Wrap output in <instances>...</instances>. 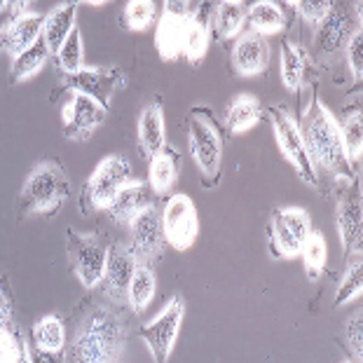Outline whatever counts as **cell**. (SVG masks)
Instances as JSON below:
<instances>
[{"label": "cell", "instance_id": "6da1fadb", "mask_svg": "<svg viewBox=\"0 0 363 363\" xmlns=\"http://www.w3.org/2000/svg\"><path fill=\"white\" fill-rule=\"evenodd\" d=\"M300 134L307 150V157L314 164V169L333 174L335 179H342L347 183H357V172L350 164L342 148V136H340V122L335 115L321 104L319 96H312L310 106L305 108L303 120H300Z\"/></svg>", "mask_w": 363, "mask_h": 363}, {"label": "cell", "instance_id": "7a4b0ae2", "mask_svg": "<svg viewBox=\"0 0 363 363\" xmlns=\"http://www.w3.org/2000/svg\"><path fill=\"white\" fill-rule=\"evenodd\" d=\"M127 347V326L111 307H94L80 321L66 350V363H120Z\"/></svg>", "mask_w": 363, "mask_h": 363}, {"label": "cell", "instance_id": "3957f363", "mask_svg": "<svg viewBox=\"0 0 363 363\" xmlns=\"http://www.w3.org/2000/svg\"><path fill=\"white\" fill-rule=\"evenodd\" d=\"M71 195V181L59 162H40L30 169L19 192L17 208L21 216H48L59 211Z\"/></svg>", "mask_w": 363, "mask_h": 363}, {"label": "cell", "instance_id": "277c9868", "mask_svg": "<svg viewBox=\"0 0 363 363\" xmlns=\"http://www.w3.org/2000/svg\"><path fill=\"white\" fill-rule=\"evenodd\" d=\"M190 155L202 174L204 188H216L223 169V136L211 108H192L188 118Z\"/></svg>", "mask_w": 363, "mask_h": 363}, {"label": "cell", "instance_id": "5b68a950", "mask_svg": "<svg viewBox=\"0 0 363 363\" xmlns=\"http://www.w3.org/2000/svg\"><path fill=\"white\" fill-rule=\"evenodd\" d=\"M131 176H134V167L125 155L115 152V155L104 157L82 188L84 204L89 208H104L106 211L113 199L118 197V192L131 181Z\"/></svg>", "mask_w": 363, "mask_h": 363}, {"label": "cell", "instance_id": "8992f818", "mask_svg": "<svg viewBox=\"0 0 363 363\" xmlns=\"http://www.w3.org/2000/svg\"><path fill=\"white\" fill-rule=\"evenodd\" d=\"M269 120H272V131L281 155L291 162V167L296 169L298 176L307 185L319 188V176H316V169L310 162V157H307L303 134H300L298 120L293 118V113L286 106H272L269 108Z\"/></svg>", "mask_w": 363, "mask_h": 363}, {"label": "cell", "instance_id": "52a82bcc", "mask_svg": "<svg viewBox=\"0 0 363 363\" xmlns=\"http://www.w3.org/2000/svg\"><path fill=\"white\" fill-rule=\"evenodd\" d=\"M183 316H185V300L183 296H174L167 300V305L162 307V312L155 319L138 328V337L145 342L155 363H167L169 357H172L174 345L181 333Z\"/></svg>", "mask_w": 363, "mask_h": 363}, {"label": "cell", "instance_id": "ba28073f", "mask_svg": "<svg viewBox=\"0 0 363 363\" xmlns=\"http://www.w3.org/2000/svg\"><path fill=\"white\" fill-rule=\"evenodd\" d=\"M68 244V258H71V267L78 281L84 289H96L101 284L106 262H108V246L104 237L99 235H84L75 233L71 228L66 233Z\"/></svg>", "mask_w": 363, "mask_h": 363}, {"label": "cell", "instance_id": "9c48e42d", "mask_svg": "<svg viewBox=\"0 0 363 363\" xmlns=\"http://www.w3.org/2000/svg\"><path fill=\"white\" fill-rule=\"evenodd\" d=\"M160 218H162V235H164L167 246H172L176 251H188L197 242L199 216L195 202L188 195L176 192V195L169 197Z\"/></svg>", "mask_w": 363, "mask_h": 363}, {"label": "cell", "instance_id": "30bf717a", "mask_svg": "<svg viewBox=\"0 0 363 363\" xmlns=\"http://www.w3.org/2000/svg\"><path fill=\"white\" fill-rule=\"evenodd\" d=\"M127 87V75L118 66H99V68H82V71L66 75L61 89H71L73 94H82L94 99L106 111H111L113 96L120 89Z\"/></svg>", "mask_w": 363, "mask_h": 363}, {"label": "cell", "instance_id": "8fae6325", "mask_svg": "<svg viewBox=\"0 0 363 363\" xmlns=\"http://www.w3.org/2000/svg\"><path fill=\"white\" fill-rule=\"evenodd\" d=\"M197 10L199 5L188 3V0L164 3V12H162L155 30V48L164 61H176L183 54L185 26L197 14Z\"/></svg>", "mask_w": 363, "mask_h": 363}, {"label": "cell", "instance_id": "7c38bea8", "mask_svg": "<svg viewBox=\"0 0 363 363\" xmlns=\"http://www.w3.org/2000/svg\"><path fill=\"white\" fill-rule=\"evenodd\" d=\"M164 235H162V218L157 208L141 213L138 218L129 225V242L125 249L136 262L143 265H152L162 253H164Z\"/></svg>", "mask_w": 363, "mask_h": 363}, {"label": "cell", "instance_id": "4fadbf2b", "mask_svg": "<svg viewBox=\"0 0 363 363\" xmlns=\"http://www.w3.org/2000/svg\"><path fill=\"white\" fill-rule=\"evenodd\" d=\"M108 118V111L96 104L94 99L82 96V94H71V99L61 108V120H64V136L71 141H84L94 131L104 125Z\"/></svg>", "mask_w": 363, "mask_h": 363}, {"label": "cell", "instance_id": "5bb4252c", "mask_svg": "<svg viewBox=\"0 0 363 363\" xmlns=\"http://www.w3.org/2000/svg\"><path fill=\"white\" fill-rule=\"evenodd\" d=\"M150 208H157V195L152 192L148 181H129L106 211L115 225L129 228L138 216L150 211Z\"/></svg>", "mask_w": 363, "mask_h": 363}, {"label": "cell", "instance_id": "9a60e30c", "mask_svg": "<svg viewBox=\"0 0 363 363\" xmlns=\"http://www.w3.org/2000/svg\"><path fill=\"white\" fill-rule=\"evenodd\" d=\"M136 260L129 256V251L125 246H111L108 249V262L101 277V284L99 289L104 291V296L115 305L127 303V289L131 281V274H134Z\"/></svg>", "mask_w": 363, "mask_h": 363}, {"label": "cell", "instance_id": "2e32d148", "mask_svg": "<svg viewBox=\"0 0 363 363\" xmlns=\"http://www.w3.org/2000/svg\"><path fill=\"white\" fill-rule=\"evenodd\" d=\"M354 33L350 14H347L345 5L333 3L330 5L328 14L323 17L319 24H316V35H314V45L316 52H319L321 59H330L335 57L350 40V35Z\"/></svg>", "mask_w": 363, "mask_h": 363}, {"label": "cell", "instance_id": "e0dca14e", "mask_svg": "<svg viewBox=\"0 0 363 363\" xmlns=\"http://www.w3.org/2000/svg\"><path fill=\"white\" fill-rule=\"evenodd\" d=\"M269 57H272V50H269L267 38L246 30L244 35H239L233 48V68L242 78H253V75L267 71Z\"/></svg>", "mask_w": 363, "mask_h": 363}, {"label": "cell", "instance_id": "ac0fdd59", "mask_svg": "<svg viewBox=\"0 0 363 363\" xmlns=\"http://www.w3.org/2000/svg\"><path fill=\"white\" fill-rule=\"evenodd\" d=\"M337 233L342 242V251L347 258L361 253L363 244V213H361V195L357 192H345L337 202Z\"/></svg>", "mask_w": 363, "mask_h": 363}, {"label": "cell", "instance_id": "d6986e66", "mask_svg": "<svg viewBox=\"0 0 363 363\" xmlns=\"http://www.w3.org/2000/svg\"><path fill=\"white\" fill-rule=\"evenodd\" d=\"M43 24L45 14L38 12H24L12 21V26L5 30L0 38V54H10L14 59L17 54L28 50L30 45H35L43 38Z\"/></svg>", "mask_w": 363, "mask_h": 363}, {"label": "cell", "instance_id": "ffe728a7", "mask_svg": "<svg viewBox=\"0 0 363 363\" xmlns=\"http://www.w3.org/2000/svg\"><path fill=\"white\" fill-rule=\"evenodd\" d=\"M167 145V131H164V108L162 101L155 99L143 108L138 115V148L143 157L152 160L157 152Z\"/></svg>", "mask_w": 363, "mask_h": 363}, {"label": "cell", "instance_id": "44dd1931", "mask_svg": "<svg viewBox=\"0 0 363 363\" xmlns=\"http://www.w3.org/2000/svg\"><path fill=\"white\" fill-rule=\"evenodd\" d=\"M181 164H183V157H181L179 148H174V145H164V148L150 160L148 185L157 197L167 195V192L176 185L179 174H181Z\"/></svg>", "mask_w": 363, "mask_h": 363}, {"label": "cell", "instance_id": "7402d4cb", "mask_svg": "<svg viewBox=\"0 0 363 363\" xmlns=\"http://www.w3.org/2000/svg\"><path fill=\"white\" fill-rule=\"evenodd\" d=\"M75 17H78V5H75V3H64V5L54 7L50 14H45L43 43L48 45L52 57L59 52L61 45L66 43V38L73 33Z\"/></svg>", "mask_w": 363, "mask_h": 363}, {"label": "cell", "instance_id": "603a6c76", "mask_svg": "<svg viewBox=\"0 0 363 363\" xmlns=\"http://www.w3.org/2000/svg\"><path fill=\"white\" fill-rule=\"evenodd\" d=\"M310 68V54L300 45L284 40L281 45V64H279V75L284 87L289 91H298L303 87V80Z\"/></svg>", "mask_w": 363, "mask_h": 363}, {"label": "cell", "instance_id": "cb8c5ba5", "mask_svg": "<svg viewBox=\"0 0 363 363\" xmlns=\"http://www.w3.org/2000/svg\"><path fill=\"white\" fill-rule=\"evenodd\" d=\"M262 120V106L253 94H239L225 111V127L230 134H244Z\"/></svg>", "mask_w": 363, "mask_h": 363}, {"label": "cell", "instance_id": "d4e9b609", "mask_svg": "<svg viewBox=\"0 0 363 363\" xmlns=\"http://www.w3.org/2000/svg\"><path fill=\"white\" fill-rule=\"evenodd\" d=\"M246 24V5L239 0H225V3L216 5L211 28L216 33V40L228 43L242 33V28Z\"/></svg>", "mask_w": 363, "mask_h": 363}, {"label": "cell", "instance_id": "484cf974", "mask_svg": "<svg viewBox=\"0 0 363 363\" xmlns=\"http://www.w3.org/2000/svg\"><path fill=\"white\" fill-rule=\"evenodd\" d=\"M155 289H157V279H155L152 265L136 262L129 289H127V305L131 307V312L141 314L145 307L152 303V298H155Z\"/></svg>", "mask_w": 363, "mask_h": 363}, {"label": "cell", "instance_id": "4316f807", "mask_svg": "<svg viewBox=\"0 0 363 363\" xmlns=\"http://www.w3.org/2000/svg\"><path fill=\"white\" fill-rule=\"evenodd\" d=\"M246 24H249V30L262 38L279 33L286 26V12L272 0H260V3H253L246 10Z\"/></svg>", "mask_w": 363, "mask_h": 363}, {"label": "cell", "instance_id": "83f0119b", "mask_svg": "<svg viewBox=\"0 0 363 363\" xmlns=\"http://www.w3.org/2000/svg\"><path fill=\"white\" fill-rule=\"evenodd\" d=\"M208 52V24H206V5H199L197 14L188 21L183 38V54L190 64H199Z\"/></svg>", "mask_w": 363, "mask_h": 363}, {"label": "cell", "instance_id": "f1b7e54d", "mask_svg": "<svg viewBox=\"0 0 363 363\" xmlns=\"http://www.w3.org/2000/svg\"><path fill=\"white\" fill-rule=\"evenodd\" d=\"M30 345L45 352L66 350V326L57 314H48L38 319L30 328Z\"/></svg>", "mask_w": 363, "mask_h": 363}, {"label": "cell", "instance_id": "f546056e", "mask_svg": "<svg viewBox=\"0 0 363 363\" xmlns=\"http://www.w3.org/2000/svg\"><path fill=\"white\" fill-rule=\"evenodd\" d=\"M340 136H342V148L345 155L350 160V164L357 167L361 164V155H363V120H361V108H352V111L345 113L342 122H340Z\"/></svg>", "mask_w": 363, "mask_h": 363}, {"label": "cell", "instance_id": "4dcf8cb0", "mask_svg": "<svg viewBox=\"0 0 363 363\" xmlns=\"http://www.w3.org/2000/svg\"><path fill=\"white\" fill-rule=\"evenodd\" d=\"M50 50L48 45L43 43V38L38 40L35 45H30L28 50H24L21 54L12 59L10 64V80L12 82H24L28 78H33L38 71H43L45 64L50 61Z\"/></svg>", "mask_w": 363, "mask_h": 363}, {"label": "cell", "instance_id": "1f68e13d", "mask_svg": "<svg viewBox=\"0 0 363 363\" xmlns=\"http://www.w3.org/2000/svg\"><path fill=\"white\" fill-rule=\"evenodd\" d=\"M300 256H303L307 279L319 281V277L323 274L326 262H328V246H326V239H323V235L316 233V230H312L310 237L305 239L303 249H300Z\"/></svg>", "mask_w": 363, "mask_h": 363}, {"label": "cell", "instance_id": "d6a6232c", "mask_svg": "<svg viewBox=\"0 0 363 363\" xmlns=\"http://www.w3.org/2000/svg\"><path fill=\"white\" fill-rule=\"evenodd\" d=\"M361 293H363V260H361V253H357V256L350 258V265H347L342 279H340L333 303L335 307H342L361 298Z\"/></svg>", "mask_w": 363, "mask_h": 363}, {"label": "cell", "instance_id": "836d02e7", "mask_svg": "<svg viewBox=\"0 0 363 363\" xmlns=\"http://www.w3.org/2000/svg\"><path fill=\"white\" fill-rule=\"evenodd\" d=\"M54 59H57L59 71L64 75H73L84 68V43L78 26L73 28V33L66 38V43L54 54Z\"/></svg>", "mask_w": 363, "mask_h": 363}, {"label": "cell", "instance_id": "e575fe53", "mask_svg": "<svg viewBox=\"0 0 363 363\" xmlns=\"http://www.w3.org/2000/svg\"><path fill=\"white\" fill-rule=\"evenodd\" d=\"M157 5L152 0H131L125 5V26L129 30H145L155 21Z\"/></svg>", "mask_w": 363, "mask_h": 363}, {"label": "cell", "instance_id": "d590c367", "mask_svg": "<svg viewBox=\"0 0 363 363\" xmlns=\"http://www.w3.org/2000/svg\"><path fill=\"white\" fill-rule=\"evenodd\" d=\"M347 50V64H350L352 75L357 78V82H361L363 78V30L354 28V33L350 35V40L345 45Z\"/></svg>", "mask_w": 363, "mask_h": 363}, {"label": "cell", "instance_id": "8d00e7d4", "mask_svg": "<svg viewBox=\"0 0 363 363\" xmlns=\"http://www.w3.org/2000/svg\"><path fill=\"white\" fill-rule=\"evenodd\" d=\"M347 345H350V352L354 354V359L361 361L363 359V312L357 310L350 321H347Z\"/></svg>", "mask_w": 363, "mask_h": 363}, {"label": "cell", "instance_id": "74e56055", "mask_svg": "<svg viewBox=\"0 0 363 363\" xmlns=\"http://www.w3.org/2000/svg\"><path fill=\"white\" fill-rule=\"evenodd\" d=\"M330 5L333 3H328V0H319V3H316V0H300V3H293V7L298 10L300 17L305 21H310V24H319V21L328 14Z\"/></svg>", "mask_w": 363, "mask_h": 363}, {"label": "cell", "instance_id": "f35d334b", "mask_svg": "<svg viewBox=\"0 0 363 363\" xmlns=\"http://www.w3.org/2000/svg\"><path fill=\"white\" fill-rule=\"evenodd\" d=\"M12 314H14V303L7 279H0V333H5L7 328H12Z\"/></svg>", "mask_w": 363, "mask_h": 363}, {"label": "cell", "instance_id": "ab89813d", "mask_svg": "<svg viewBox=\"0 0 363 363\" xmlns=\"http://www.w3.org/2000/svg\"><path fill=\"white\" fill-rule=\"evenodd\" d=\"M26 7H28L26 0H21V3H5V0H0V38H3V33L12 26V21L19 14L26 12Z\"/></svg>", "mask_w": 363, "mask_h": 363}, {"label": "cell", "instance_id": "60d3db41", "mask_svg": "<svg viewBox=\"0 0 363 363\" xmlns=\"http://www.w3.org/2000/svg\"><path fill=\"white\" fill-rule=\"evenodd\" d=\"M26 347H28V363H66V350L45 352V350H38V347L30 342Z\"/></svg>", "mask_w": 363, "mask_h": 363}, {"label": "cell", "instance_id": "b9f144b4", "mask_svg": "<svg viewBox=\"0 0 363 363\" xmlns=\"http://www.w3.org/2000/svg\"><path fill=\"white\" fill-rule=\"evenodd\" d=\"M28 342H26V337L21 340V347H19V357H17V361L14 363H28V347H26Z\"/></svg>", "mask_w": 363, "mask_h": 363}, {"label": "cell", "instance_id": "7bdbcfd3", "mask_svg": "<svg viewBox=\"0 0 363 363\" xmlns=\"http://www.w3.org/2000/svg\"><path fill=\"white\" fill-rule=\"evenodd\" d=\"M342 363H352V361H342Z\"/></svg>", "mask_w": 363, "mask_h": 363}]
</instances>
